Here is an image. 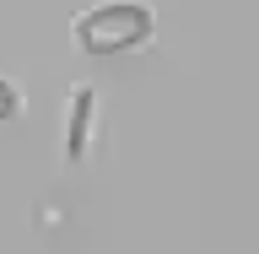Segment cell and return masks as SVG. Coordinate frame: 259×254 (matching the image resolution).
I'll use <instances>...</instances> for the list:
<instances>
[{
    "mask_svg": "<svg viewBox=\"0 0 259 254\" xmlns=\"http://www.w3.org/2000/svg\"><path fill=\"white\" fill-rule=\"evenodd\" d=\"M70 38L92 60L135 54V49H146L157 38V6L151 0H92L87 11L70 16Z\"/></svg>",
    "mask_w": 259,
    "mask_h": 254,
    "instance_id": "cell-1",
    "label": "cell"
},
{
    "mask_svg": "<svg viewBox=\"0 0 259 254\" xmlns=\"http://www.w3.org/2000/svg\"><path fill=\"white\" fill-rule=\"evenodd\" d=\"M16 114H22V87L0 70V119H16Z\"/></svg>",
    "mask_w": 259,
    "mask_h": 254,
    "instance_id": "cell-3",
    "label": "cell"
},
{
    "mask_svg": "<svg viewBox=\"0 0 259 254\" xmlns=\"http://www.w3.org/2000/svg\"><path fill=\"white\" fill-rule=\"evenodd\" d=\"M97 141V92L92 87H70V108H65V157L87 162Z\"/></svg>",
    "mask_w": 259,
    "mask_h": 254,
    "instance_id": "cell-2",
    "label": "cell"
}]
</instances>
